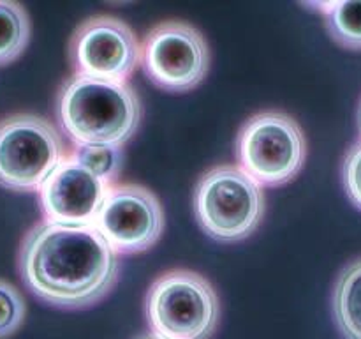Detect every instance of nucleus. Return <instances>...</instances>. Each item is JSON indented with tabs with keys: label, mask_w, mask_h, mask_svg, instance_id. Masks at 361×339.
Instances as JSON below:
<instances>
[{
	"label": "nucleus",
	"mask_w": 361,
	"mask_h": 339,
	"mask_svg": "<svg viewBox=\"0 0 361 339\" xmlns=\"http://www.w3.org/2000/svg\"><path fill=\"white\" fill-rule=\"evenodd\" d=\"M358 127H360V134H361V99H360V106H358Z\"/></svg>",
	"instance_id": "18"
},
{
	"label": "nucleus",
	"mask_w": 361,
	"mask_h": 339,
	"mask_svg": "<svg viewBox=\"0 0 361 339\" xmlns=\"http://www.w3.org/2000/svg\"><path fill=\"white\" fill-rule=\"evenodd\" d=\"M67 155L62 134L46 117L20 112L0 120V186L6 189L39 191Z\"/></svg>",
	"instance_id": "6"
},
{
	"label": "nucleus",
	"mask_w": 361,
	"mask_h": 339,
	"mask_svg": "<svg viewBox=\"0 0 361 339\" xmlns=\"http://www.w3.org/2000/svg\"><path fill=\"white\" fill-rule=\"evenodd\" d=\"M309 143L295 117L263 109L242 124L236 136V161L263 187L291 182L305 165Z\"/></svg>",
	"instance_id": "5"
},
{
	"label": "nucleus",
	"mask_w": 361,
	"mask_h": 339,
	"mask_svg": "<svg viewBox=\"0 0 361 339\" xmlns=\"http://www.w3.org/2000/svg\"><path fill=\"white\" fill-rule=\"evenodd\" d=\"M27 313V304L20 290L0 278V339H7L21 327Z\"/></svg>",
	"instance_id": "15"
},
{
	"label": "nucleus",
	"mask_w": 361,
	"mask_h": 339,
	"mask_svg": "<svg viewBox=\"0 0 361 339\" xmlns=\"http://www.w3.org/2000/svg\"><path fill=\"white\" fill-rule=\"evenodd\" d=\"M55 117L71 143L123 147L140 129L143 105L129 81L71 74L56 92Z\"/></svg>",
	"instance_id": "2"
},
{
	"label": "nucleus",
	"mask_w": 361,
	"mask_h": 339,
	"mask_svg": "<svg viewBox=\"0 0 361 339\" xmlns=\"http://www.w3.org/2000/svg\"><path fill=\"white\" fill-rule=\"evenodd\" d=\"M342 184L349 200L361 210V140L345 152L342 162Z\"/></svg>",
	"instance_id": "16"
},
{
	"label": "nucleus",
	"mask_w": 361,
	"mask_h": 339,
	"mask_svg": "<svg viewBox=\"0 0 361 339\" xmlns=\"http://www.w3.org/2000/svg\"><path fill=\"white\" fill-rule=\"evenodd\" d=\"M267 196L259 182L238 165H217L201 173L194 187L197 225L217 242H240L259 228Z\"/></svg>",
	"instance_id": "4"
},
{
	"label": "nucleus",
	"mask_w": 361,
	"mask_h": 339,
	"mask_svg": "<svg viewBox=\"0 0 361 339\" xmlns=\"http://www.w3.org/2000/svg\"><path fill=\"white\" fill-rule=\"evenodd\" d=\"M67 59L73 74L127 83L141 66V41L122 18L99 13L74 28Z\"/></svg>",
	"instance_id": "8"
},
{
	"label": "nucleus",
	"mask_w": 361,
	"mask_h": 339,
	"mask_svg": "<svg viewBox=\"0 0 361 339\" xmlns=\"http://www.w3.org/2000/svg\"><path fill=\"white\" fill-rule=\"evenodd\" d=\"M324 14L328 34L349 49H361V0H335L312 4Z\"/></svg>",
	"instance_id": "13"
},
{
	"label": "nucleus",
	"mask_w": 361,
	"mask_h": 339,
	"mask_svg": "<svg viewBox=\"0 0 361 339\" xmlns=\"http://www.w3.org/2000/svg\"><path fill=\"white\" fill-rule=\"evenodd\" d=\"M166 226L161 200L143 184L109 187L94 228L116 254H136L159 242Z\"/></svg>",
	"instance_id": "9"
},
{
	"label": "nucleus",
	"mask_w": 361,
	"mask_h": 339,
	"mask_svg": "<svg viewBox=\"0 0 361 339\" xmlns=\"http://www.w3.org/2000/svg\"><path fill=\"white\" fill-rule=\"evenodd\" d=\"M134 339H162V338H159V335H155L154 332H147V334L136 335V338H134Z\"/></svg>",
	"instance_id": "17"
},
{
	"label": "nucleus",
	"mask_w": 361,
	"mask_h": 339,
	"mask_svg": "<svg viewBox=\"0 0 361 339\" xmlns=\"http://www.w3.org/2000/svg\"><path fill=\"white\" fill-rule=\"evenodd\" d=\"M69 157L109 186H115L123 168V150L115 145L71 143Z\"/></svg>",
	"instance_id": "14"
},
{
	"label": "nucleus",
	"mask_w": 361,
	"mask_h": 339,
	"mask_svg": "<svg viewBox=\"0 0 361 339\" xmlns=\"http://www.w3.org/2000/svg\"><path fill=\"white\" fill-rule=\"evenodd\" d=\"M145 316L162 339H210L221 320V299L200 272L169 268L148 286Z\"/></svg>",
	"instance_id": "3"
},
{
	"label": "nucleus",
	"mask_w": 361,
	"mask_h": 339,
	"mask_svg": "<svg viewBox=\"0 0 361 339\" xmlns=\"http://www.w3.org/2000/svg\"><path fill=\"white\" fill-rule=\"evenodd\" d=\"M30 41V16L20 2L0 0V66L16 60Z\"/></svg>",
	"instance_id": "12"
},
{
	"label": "nucleus",
	"mask_w": 361,
	"mask_h": 339,
	"mask_svg": "<svg viewBox=\"0 0 361 339\" xmlns=\"http://www.w3.org/2000/svg\"><path fill=\"white\" fill-rule=\"evenodd\" d=\"M210 46L196 25L162 20L141 41V67L148 80L169 92L196 88L210 69Z\"/></svg>",
	"instance_id": "7"
},
{
	"label": "nucleus",
	"mask_w": 361,
	"mask_h": 339,
	"mask_svg": "<svg viewBox=\"0 0 361 339\" xmlns=\"http://www.w3.org/2000/svg\"><path fill=\"white\" fill-rule=\"evenodd\" d=\"M16 267L23 285L42 302L81 309L115 288L120 260L94 226L41 219L25 232Z\"/></svg>",
	"instance_id": "1"
},
{
	"label": "nucleus",
	"mask_w": 361,
	"mask_h": 339,
	"mask_svg": "<svg viewBox=\"0 0 361 339\" xmlns=\"http://www.w3.org/2000/svg\"><path fill=\"white\" fill-rule=\"evenodd\" d=\"M331 309L344 339H361V258L345 265L331 295Z\"/></svg>",
	"instance_id": "11"
},
{
	"label": "nucleus",
	"mask_w": 361,
	"mask_h": 339,
	"mask_svg": "<svg viewBox=\"0 0 361 339\" xmlns=\"http://www.w3.org/2000/svg\"><path fill=\"white\" fill-rule=\"evenodd\" d=\"M109 187L67 155L37 191L42 219L63 226H94Z\"/></svg>",
	"instance_id": "10"
}]
</instances>
